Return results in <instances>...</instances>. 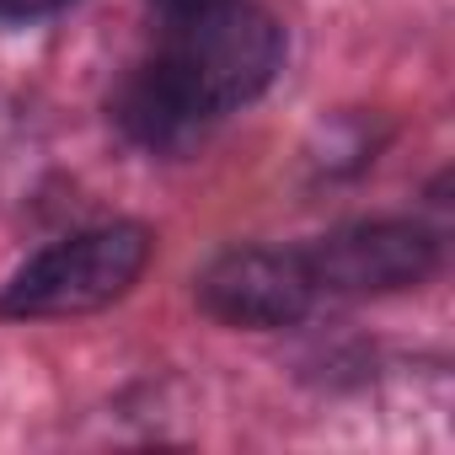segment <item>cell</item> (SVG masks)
I'll use <instances>...</instances> for the list:
<instances>
[{"label":"cell","mask_w":455,"mask_h":455,"mask_svg":"<svg viewBox=\"0 0 455 455\" xmlns=\"http://www.w3.org/2000/svg\"><path fill=\"white\" fill-rule=\"evenodd\" d=\"M284 60V38L274 17L247 0H214L204 12L177 17L166 49L156 54L161 86L198 118H220L242 102H252Z\"/></svg>","instance_id":"obj_1"},{"label":"cell","mask_w":455,"mask_h":455,"mask_svg":"<svg viewBox=\"0 0 455 455\" xmlns=\"http://www.w3.org/2000/svg\"><path fill=\"white\" fill-rule=\"evenodd\" d=\"M150 263L145 225H97L38 252L0 295V316H76L118 300Z\"/></svg>","instance_id":"obj_2"},{"label":"cell","mask_w":455,"mask_h":455,"mask_svg":"<svg viewBox=\"0 0 455 455\" xmlns=\"http://www.w3.org/2000/svg\"><path fill=\"white\" fill-rule=\"evenodd\" d=\"M316 279L306 252L279 247H231L198 274V300L231 327H290L311 311Z\"/></svg>","instance_id":"obj_3"},{"label":"cell","mask_w":455,"mask_h":455,"mask_svg":"<svg viewBox=\"0 0 455 455\" xmlns=\"http://www.w3.org/2000/svg\"><path fill=\"white\" fill-rule=\"evenodd\" d=\"M316 290L338 295H380V290H407L423 284L439 263V242L412 220H370L327 236L316 252H306Z\"/></svg>","instance_id":"obj_4"},{"label":"cell","mask_w":455,"mask_h":455,"mask_svg":"<svg viewBox=\"0 0 455 455\" xmlns=\"http://www.w3.org/2000/svg\"><path fill=\"white\" fill-rule=\"evenodd\" d=\"M118 118H124V129H129L140 145H150V150H188V145L204 134V124L161 86V76H156L150 65L124 86Z\"/></svg>","instance_id":"obj_5"},{"label":"cell","mask_w":455,"mask_h":455,"mask_svg":"<svg viewBox=\"0 0 455 455\" xmlns=\"http://www.w3.org/2000/svg\"><path fill=\"white\" fill-rule=\"evenodd\" d=\"M70 6V0H0V17H12V22H28V17H49Z\"/></svg>","instance_id":"obj_6"},{"label":"cell","mask_w":455,"mask_h":455,"mask_svg":"<svg viewBox=\"0 0 455 455\" xmlns=\"http://www.w3.org/2000/svg\"><path fill=\"white\" fill-rule=\"evenodd\" d=\"M161 6H166L172 17H188V12H204V6H214V0H161Z\"/></svg>","instance_id":"obj_7"}]
</instances>
